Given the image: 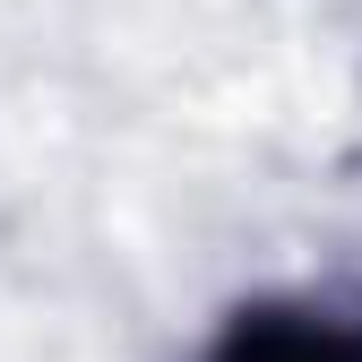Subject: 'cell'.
I'll return each instance as SVG.
<instances>
[{
    "mask_svg": "<svg viewBox=\"0 0 362 362\" xmlns=\"http://www.w3.org/2000/svg\"><path fill=\"white\" fill-rule=\"evenodd\" d=\"M207 362H362V328L310 302H259L242 320H224Z\"/></svg>",
    "mask_w": 362,
    "mask_h": 362,
    "instance_id": "obj_1",
    "label": "cell"
}]
</instances>
